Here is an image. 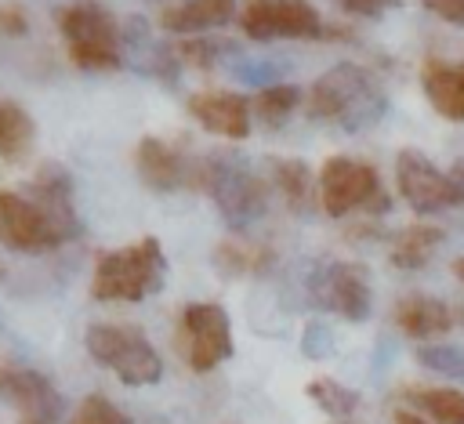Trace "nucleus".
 <instances>
[{
	"label": "nucleus",
	"mask_w": 464,
	"mask_h": 424,
	"mask_svg": "<svg viewBox=\"0 0 464 424\" xmlns=\"http://www.w3.org/2000/svg\"><path fill=\"white\" fill-rule=\"evenodd\" d=\"M83 225L76 214L72 174L62 163H44L29 185L0 188V246L14 254H44L69 239H80Z\"/></svg>",
	"instance_id": "nucleus-1"
},
{
	"label": "nucleus",
	"mask_w": 464,
	"mask_h": 424,
	"mask_svg": "<svg viewBox=\"0 0 464 424\" xmlns=\"http://www.w3.org/2000/svg\"><path fill=\"white\" fill-rule=\"evenodd\" d=\"M304 112L312 120L341 127L344 134H362L384 120L388 94L370 69L355 62H337L308 87Z\"/></svg>",
	"instance_id": "nucleus-2"
},
{
	"label": "nucleus",
	"mask_w": 464,
	"mask_h": 424,
	"mask_svg": "<svg viewBox=\"0 0 464 424\" xmlns=\"http://www.w3.org/2000/svg\"><path fill=\"white\" fill-rule=\"evenodd\" d=\"M268 185L272 181L261 178V170L243 152L218 149V152L199 159V188L218 207L221 221L228 228H236V232H243V228H250L254 221L265 217V210H268Z\"/></svg>",
	"instance_id": "nucleus-3"
},
{
	"label": "nucleus",
	"mask_w": 464,
	"mask_h": 424,
	"mask_svg": "<svg viewBox=\"0 0 464 424\" xmlns=\"http://www.w3.org/2000/svg\"><path fill=\"white\" fill-rule=\"evenodd\" d=\"M167 283V254L156 236H141L130 246L105 250L91 275L94 301H145Z\"/></svg>",
	"instance_id": "nucleus-4"
},
{
	"label": "nucleus",
	"mask_w": 464,
	"mask_h": 424,
	"mask_svg": "<svg viewBox=\"0 0 464 424\" xmlns=\"http://www.w3.org/2000/svg\"><path fill=\"white\" fill-rule=\"evenodd\" d=\"M58 29L69 47V62L83 72H116L127 65L123 25L98 0H76L58 14Z\"/></svg>",
	"instance_id": "nucleus-5"
},
{
	"label": "nucleus",
	"mask_w": 464,
	"mask_h": 424,
	"mask_svg": "<svg viewBox=\"0 0 464 424\" xmlns=\"http://www.w3.org/2000/svg\"><path fill=\"white\" fill-rule=\"evenodd\" d=\"M87 355L112 370L123 384L145 388L163 377V359L134 323H91L83 333Z\"/></svg>",
	"instance_id": "nucleus-6"
},
{
	"label": "nucleus",
	"mask_w": 464,
	"mask_h": 424,
	"mask_svg": "<svg viewBox=\"0 0 464 424\" xmlns=\"http://www.w3.org/2000/svg\"><path fill=\"white\" fill-rule=\"evenodd\" d=\"M319 207L330 217H344L352 210L381 217L388 214L392 196L384 192V181L373 163L352 156H330L319 167Z\"/></svg>",
	"instance_id": "nucleus-7"
},
{
	"label": "nucleus",
	"mask_w": 464,
	"mask_h": 424,
	"mask_svg": "<svg viewBox=\"0 0 464 424\" xmlns=\"http://www.w3.org/2000/svg\"><path fill=\"white\" fill-rule=\"evenodd\" d=\"M308 301L323 312H334L348 323H362L373 312L370 268L359 261H319L304 279Z\"/></svg>",
	"instance_id": "nucleus-8"
},
{
	"label": "nucleus",
	"mask_w": 464,
	"mask_h": 424,
	"mask_svg": "<svg viewBox=\"0 0 464 424\" xmlns=\"http://www.w3.org/2000/svg\"><path fill=\"white\" fill-rule=\"evenodd\" d=\"M239 29L246 40L268 43V40H323L341 36L323 25V14L308 0H246L239 11Z\"/></svg>",
	"instance_id": "nucleus-9"
},
{
	"label": "nucleus",
	"mask_w": 464,
	"mask_h": 424,
	"mask_svg": "<svg viewBox=\"0 0 464 424\" xmlns=\"http://www.w3.org/2000/svg\"><path fill=\"white\" fill-rule=\"evenodd\" d=\"M178 352L196 373H210L225 359H232V323L228 312L214 301H192L178 323Z\"/></svg>",
	"instance_id": "nucleus-10"
},
{
	"label": "nucleus",
	"mask_w": 464,
	"mask_h": 424,
	"mask_svg": "<svg viewBox=\"0 0 464 424\" xmlns=\"http://www.w3.org/2000/svg\"><path fill=\"white\" fill-rule=\"evenodd\" d=\"M395 188L413 214H439L457 207L450 174H442L420 149H399L395 156Z\"/></svg>",
	"instance_id": "nucleus-11"
},
{
	"label": "nucleus",
	"mask_w": 464,
	"mask_h": 424,
	"mask_svg": "<svg viewBox=\"0 0 464 424\" xmlns=\"http://www.w3.org/2000/svg\"><path fill=\"white\" fill-rule=\"evenodd\" d=\"M134 170L145 188L174 192V188H199V159H188L178 145L145 134L134 149Z\"/></svg>",
	"instance_id": "nucleus-12"
},
{
	"label": "nucleus",
	"mask_w": 464,
	"mask_h": 424,
	"mask_svg": "<svg viewBox=\"0 0 464 424\" xmlns=\"http://www.w3.org/2000/svg\"><path fill=\"white\" fill-rule=\"evenodd\" d=\"M0 399L22 413V424H54L62 413L58 388L25 366H0Z\"/></svg>",
	"instance_id": "nucleus-13"
},
{
	"label": "nucleus",
	"mask_w": 464,
	"mask_h": 424,
	"mask_svg": "<svg viewBox=\"0 0 464 424\" xmlns=\"http://www.w3.org/2000/svg\"><path fill=\"white\" fill-rule=\"evenodd\" d=\"M123 51H127V62H130L141 76H152V80H160L163 87H178V76H181L178 47L160 43L141 14H130V18L123 22Z\"/></svg>",
	"instance_id": "nucleus-14"
},
{
	"label": "nucleus",
	"mask_w": 464,
	"mask_h": 424,
	"mask_svg": "<svg viewBox=\"0 0 464 424\" xmlns=\"http://www.w3.org/2000/svg\"><path fill=\"white\" fill-rule=\"evenodd\" d=\"M188 116L203 127V130H210V134H221V138H228V141H243L246 134H250V116H254V109H250V101L243 98V94H236V91H196V94H188Z\"/></svg>",
	"instance_id": "nucleus-15"
},
{
	"label": "nucleus",
	"mask_w": 464,
	"mask_h": 424,
	"mask_svg": "<svg viewBox=\"0 0 464 424\" xmlns=\"http://www.w3.org/2000/svg\"><path fill=\"white\" fill-rule=\"evenodd\" d=\"M420 91L442 120L464 123V62L428 58L420 65Z\"/></svg>",
	"instance_id": "nucleus-16"
},
{
	"label": "nucleus",
	"mask_w": 464,
	"mask_h": 424,
	"mask_svg": "<svg viewBox=\"0 0 464 424\" xmlns=\"http://www.w3.org/2000/svg\"><path fill=\"white\" fill-rule=\"evenodd\" d=\"M265 163H268V181L286 199V207L297 217H308L319 207V178L312 174V167L304 159H286V156H272Z\"/></svg>",
	"instance_id": "nucleus-17"
},
{
	"label": "nucleus",
	"mask_w": 464,
	"mask_h": 424,
	"mask_svg": "<svg viewBox=\"0 0 464 424\" xmlns=\"http://www.w3.org/2000/svg\"><path fill=\"white\" fill-rule=\"evenodd\" d=\"M453 308L431 294H406L395 304V326L413 337V341H428V337H442L453 326Z\"/></svg>",
	"instance_id": "nucleus-18"
},
{
	"label": "nucleus",
	"mask_w": 464,
	"mask_h": 424,
	"mask_svg": "<svg viewBox=\"0 0 464 424\" xmlns=\"http://www.w3.org/2000/svg\"><path fill=\"white\" fill-rule=\"evenodd\" d=\"M232 18H236L232 0H181L163 11L160 25L174 36H207V33L228 25Z\"/></svg>",
	"instance_id": "nucleus-19"
},
{
	"label": "nucleus",
	"mask_w": 464,
	"mask_h": 424,
	"mask_svg": "<svg viewBox=\"0 0 464 424\" xmlns=\"http://www.w3.org/2000/svg\"><path fill=\"white\" fill-rule=\"evenodd\" d=\"M446 239V232L439 225H428V221H417L410 228H402L388 250V261L402 272H417L431 261V254L439 250V243Z\"/></svg>",
	"instance_id": "nucleus-20"
},
{
	"label": "nucleus",
	"mask_w": 464,
	"mask_h": 424,
	"mask_svg": "<svg viewBox=\"0 0 464 424\" xmlns=\"http://www.w3.org/2000/svg\"><path fill=\"white\" fill-rule=\"evenodd\" d=\"M276 265V250L268 246H246V243H218L214 246V268L225 279H243V275H265Z\"/></svg>",
	"instance_id": "nucleus-21"
},
{
	"label": "nucleus",
	"mask_w": 464,
	"mask_h": 424,
	"mask_svg": "<svg viewBox=\"0 0 464 424\" xmlns=\"http://www.w3.org/2000/svg\"><path fill=\"white\" fill-rule=\"evenodd\" d=\"M36 123L18 101H0V159H22L33 149Z\"/></svg>",
	"instance_id": "nucleus-22"
},
{
	"label": "nucleus",
	"mask_w": 464,
	"mask_h": 424,
	"mask_svg": "<svg viewBox=\"0 0 464 424\" xmlns=\"http://www.w3.org/2000/svg\"><path fill=\"white\" fill-rule=\"evenodd\" d=\"M402 399L439 424H464V391L457 388H406Z\"/></svg>",
	"instance_id": "nucleus-23"
},
{
	"label": "nucleus",
	"mask_w": 464,
	"mask_h": 424,
	"mask_svg": "<svg viewBox=\"0 0 464 424\" xmlns=\"http://www.w3.org/2000/svg\"><path fill=\"white\" fill-rule=\"evenodd\" d=\"M178 47V58L185 62V65H196V69H218V65H232L243 51H239V43L236 40H225V36H188V40H181V43H174Z\"/></svg>",
	"instance_id": "nucleus-24"
},
{
	"label": "nucleus",
	"mask_w": 464,
	"mask_h": 424,
	"mask_svg": "<svg viewBox=\"0 0 464 424\" xmlns=\"http://www.w3.org/2000/svg\"><path fill=\"white\" fill-rule=\"evenodd\" d=\"M304 395H308L326 417H334V420H348V417L359 410V402H362V395H359L355 388H348V384H341V381H334V377H315V381H308V384H304Z\"/></svg>",
	"instance_id": "nucleus-25"
},
{
	"label": "nucleus",
	"mask_w": 464,
	"mask_h": 424,
	"mask_svg": "<svg viewBox=\"0 0 464 424\" xmlns=\"http://www.w3.org/2000/svg\"><path fill=\"white\" fill-rule=\"evenodd\" d=\"M301 98H304V94H301L297 83H276V87L257 91L254 101H250V109H254V116H257L265 127H283V123L297 112Z\"/></svg>",
	"instance_id": "nucleus-26"
},
{
	"label": "nucleus",
	"mask_w": 464,
	"mask_h": 424,
	"mask_svg": "<svg viewBox=\"0 0 464 424\" xmlns=\"http://www.w3.org/2000/svg\"><path fill=\"white\" fill-rule=\"evenodd\" d=\"M417 362L464 384V344H420L417 348Z\"/></svg>",
	"instance_id": "nucleus-27"
},
{
	"label": "nucleus",
	"mask_w": 464,
	"mask_h": 424,
	"mask_svg": "<svg viewBox=\"0 0 464 424\" xmlns=\"http://www.w3.org/2000/svg\"><path fill=\"white\" fill-rule=\"evenodd\" d=\"M69 424H134V420L116 402H109L105 395H87Z\"/></svg>",
	"instance_id": "nucleus-28"
},
{
	"label": "nucleus",
	"mask_w": 464,
	"mask_h": 424,
	"mask_svg": "<svg viewBox=\"0 0 464 424\" xmlns=\"http://www.w3.org/2000/svg\"><path fill=\"white\" fill-rule=\"evenodd\" d=\"M228 69H236V76H239V80L257 83L261 91H265V87L283 83L279 76L286 72V65H283V62H268V58H243V54H239V58H236Z\"/></svg>",
	"instance_id": "nucleus-29"
},
{
	"label": "nucleus",
	"mask_w": 464,
	"mask_h": 424,
	"mask_svg": "<svg viewBox=\"0 0 464 424\" xmlns=\"http://www.w3.org/2000/svg\"><path fill=\"white\" fill-rule=\"evenodd\" d=\"M344 14H355V18H381L384 11H395L402 7V0H334Z\"/></svg>",
	"instance_id": "nucleus-30"
},
{
	"label": "nucleus",
	"mask_w": 464,
	"mask_h": 424,
	"mask_svg": "<svg viewBox=\"0 0 464 424\" xmlns=\"http://www.w3.org/2000/svg\"><path fill=\"white\" fill-rule=\"evenodd\" d=\"M29 33V14L18 4H0V40H14Z\"/></svg>",
	"instance_id": "nucleus-31"
},
{
	"label": "nucleus",
	"mask_w": 464,
	"mask_h": 424,
	"mask_svg": "<svg viewBox=\"0 0 464 424\" xmlns=\"http://www.w3.org/2000/svg\"><path fill=\"white\" fill-rule=\"evenodd\" d=\"M301 348H304L308 359H323V355H330L334 337H330V330H326L323 323H308V326H304V341H301Z\"/></svg>",
	"instance_id": "nucleus-32"
},
{
	"label": "nucleus",
	"mask_w": 464,
	"mask_h": 424,
	"mask_svg": "<svg viewBox=\"0 0 464 424\" xmlns=\"http://www.w3.org/2000/svg\"><path fill=\"white\" fill-rule=\"evenodd\" d=\"M420 4L450 25H464V0H420Z\"/></svg>",
	"instance_id": "nucleus-33"
},
{
	"label": "nucleus",
	"mask_w": 464,
	"mask_h": 424,
	"mask_svg": "<svg viewBox=\"0 0 464 424\" xmlns=\"http://www.w3.org/2000/svg\"><path fill=\"white\" fill-rule=\"evenodd\" d=\"M450 181H453V192H457V207H464V159H457L450 167Z\"/></svg>",
	"instance_id": "nucleus-34"
},
{
	"label": "nucleus",
	"mask_w": 464,
	"mask_h": 424,
	"mask_svg": "<svg viewBox=\"0 0 464 424\" xmlns=\"http://www.w3.org/2000/svg\"><path fill=\"white\" fill-rule=\"evenodd\" d=\"M395 424H428V420H420L417 413H406L402 410V413H395Z\"/></svg>",
	"instance_id": "nucleus-35"
},
{
	"label": "nucleus",
	"mask_w": 464,
	"mask_h": 424,
	"mask_svg": "<svg viewBox=\"0 0 464 424\" xmlns=\"http://www.w3.org/2000/svg\"><path fill=\"white\" fill-rule=\"evenodd\" d=\"M453 272H457V279L464 283V257H457V261H453Z\"/></svg>",
	"instance_id": "nucleus-36"
},
{
	"label": "nucleus",
	"mask_w": 464,
	"mask_h": 424,
	"mask_svg": "<svg viewBox=\"0 0 464 424\" xmlns=\"http://www.w3.org/2000/svg\"><path fill=\"white\" fill-rule=\"evenodd\" d=\"M337 424H355V420H337Z\"/></svg>",
	"instance_id": "nucleus-37"
},
{
	"label": "nucleus",
	"mask_w": 464,
	"mask_h": 424,
	"mask_svg": "<svg viewBox=\"0 0 464 424\" xmlns=\"http://www.w3.org/2000/svg\"><path fill=\"white\" fill-rule=\"evenodd\" d=\"M0 275H4V268H0Z\"/></svg>",
	"instance_id": "nucleus-38"
}]
</instances>
